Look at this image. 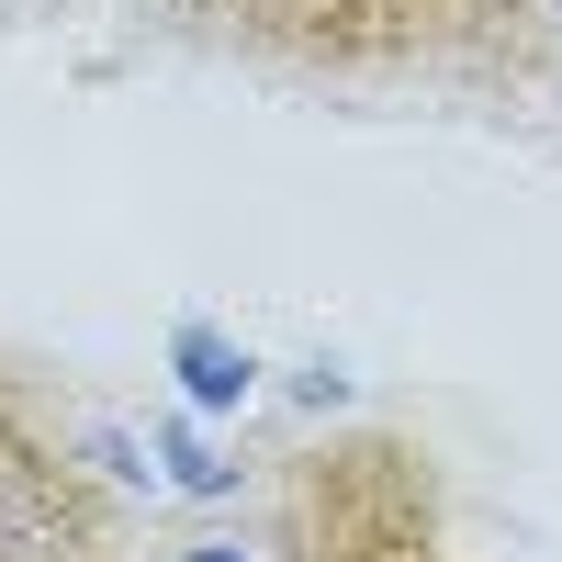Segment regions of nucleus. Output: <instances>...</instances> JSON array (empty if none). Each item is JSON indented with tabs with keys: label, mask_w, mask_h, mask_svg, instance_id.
<instances>
[{
	"label": "nucleus",
	"mask_w": 562,
	"mask_h": 562,
	"mask_svg": "<svg viewBox=\"0 0 562 562\" xmlns=\"http://www.w3.org/2000/svg\"><path fill=\"white\" fill-rule=\"evenodd\" d=\"M225 34L270 45L293 68H428V57H461L484 45L495 23H529V0H203Z\"/></svg>",
	"instance_id": "f257e3e1"
},
{
	"label": "nucleus",
	"mask_w": 562,
	"mask_h": 562,
	"mask_svg": "<svg viewBox=\"0 0 562 562\" xmlns=\"http://www.w3.org/2000/svg\"><path fill=\"white\" fill-rule=\"evenodd\" d=\"M0 562H113V518L90 473L34 428L12 383H0Z\"/></svg>",
	"instance_id": "7ed1b4c3"
},
{
	"label": "nucleus",
	"mask_w": 562,
	"mask_h": 562,
	"mask_svg": "<svg viewBox=\"0 0 562 562\" xmlns=\"http://www.w3.org/2000/svg\"><path fill=\"white\" fill-rule=\"evenodd\" d=\"M293 562H450L416 450L405 439H360L338 461H304V484H293Z\"/></svg>",
	"instance_id": "f03ea898"
},
{
	"label": "nucleus",
	"mask_w": 562,
	"mask_h": 562,
	"mask_svg": "<svg viewBox=\"0 0 562 562\" xmlns=\"http://www.w3.org/2000/svg\"><path fill=\"white\" fill-rule=\"evenodd\" d=\"M192 383H203V394H248V360H225L214 338H192Z\"/></svg>",
	"instance_id": "20e7f679"
}]
</instances>
